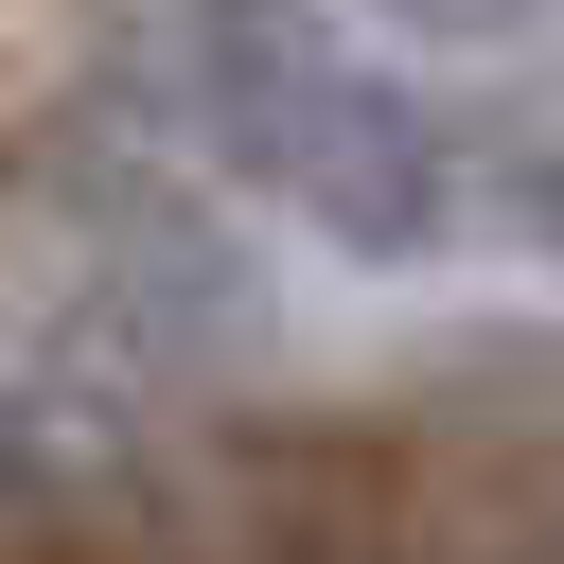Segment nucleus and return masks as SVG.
Listing matches in <instances>:
<instances>
[{
	"label": "nucleus",
	"instance_id": "f257e3e1",
	"mask_svg": "<svg viewBox=\"0 0 564 564\" xmlns=\"http://www.w3.org/2000/svg\"><path fill=\"white\" fill-rule=\"evenodd\" d=\"M70 35L106 106H141L194 176H229L335 264L405 282L476 229V141L441 123V88H405L300 0H70Z\"/></svg>",
	"mask_w": 564,
	"mask_h": 564
},
{
	"label": "nucleus",
	"instance_id": "f03ea898",
	"mask_svg": "<svg viewBox=\"0 0 564 564\" xmlns=\"http://www.w3.org/2000/svg\"><path fill=\"white\" fill-rule=\"evenodd\" d=\"M0 282H18L35 352L88 405H194V388L264 370V335H282L264 247H247V194L194 176L106 88H70L53 123L0 141Z\"/></svg>",
	"mask_w": 564,
	"mask_h": 564
},
{
	"label": "nucleus",
	"instance_id": "7ed1b4c3",
	"mask_svg": "<svg viewBox=\"0 0 564 564\" xmlns=\"http://www.w3.org/2000/svg\"><path fill=\"white\" fill-rule=\"evenodd\" d=\"M70 476H88V405H70V388H35V370H0V529H18V511H53Z\"/></svg>",
	"mask_w": 564,
	"mask_h": 564
},
{
	"label": "nucleus",
	"instance_id": "20e7f679",
	"mask_svg": "<svg viewBox=\"0 0 564 564\" xmlns=\"http://www.w3.org/2000/svg\"><path fill=\"white\" fill-rule=\"evenodd\" d=\"M476 212H494V229H511V247L564 282V123H511V141L476 159Z\"/></svg>",
	"mask_w": 564,
	"mask_h": 564
},
{
	"label": "nucleus",
	"instance_id": "39448f33",
	"mask_svg": "<svg viewBox=\"0 0 564 564\" xmlns=\"http://www.w3.org/2000/svg\"><path fill=\"white\" fill-rule=\"evenodd\" d=\"M352 18H388V35H441V53H511V35H529V0H352Z\"/></svg>",
	"mask_w": 564,
	"mask_h": 564
},
{
	"label": "nucleus",
	"instance_id": "423d86ee",
	"mask_svg": "<svg viewBox=\"0 0 564 564\" xmlns=\"http://www.w3.org/2000/svg\"><path fill=\"white\" fill-rule=\"evenodd\" d=\"M529 18H564V0H529Z\"/></svg>",
	"mask_w": 564,
	"mask_h": 564
}]
</instances>
